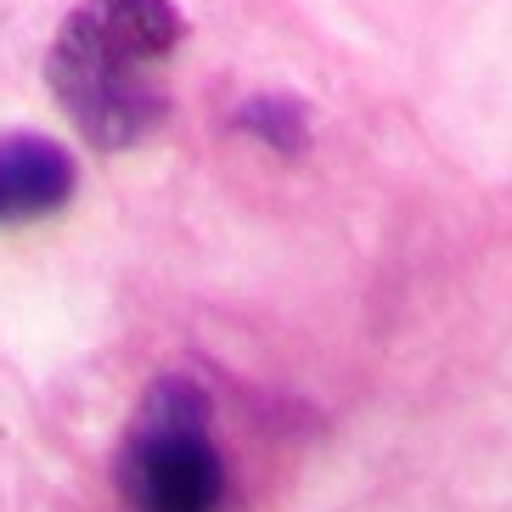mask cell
Wrapping results in <instances>:
<instances>
[{"label": "cell", "instance_id": "277c9868", "mask_svg": "<svg viewBox=\"0 0 512 512\" xmlns=\"http://www.w3.org/2000/svg\"><path fill=\"white\" fill-rule=\"evenodd\" d=\"M91 6L130 40V46L147 51V57H169V51L181 46V34H186L175 0H91Z\"/></svg>", "mask_w": 512, "mask_h": 512}, {"label": "cell", "instance_id": "6da1fadb", "mask_svg": "<svg viewBox=\"0 0 512 512\" xmlns=\"http://www.w3.org/2000/svg\"><path fill=\"white\" fill-rule=\"evenodd\" d=\"M152 62L141 46H130L96 6H79L62 23L57 46L46 57L51 91L79 124V136L102 152L136 147L152 124L164 119V91L152 79Z\"/></svg>", "mask_w": 512, "mask_h": 512}, {"label": "cell", "instance_id": "3957f363", "mask_svg": "<svg viewBox=\"0 0 512 512\" xmlns=\"http://www.w3.org/2000/svg\"><path fill=\"white\" fill-rule=\"evenodd\" d=\"M74 192V158L40 136H0V220H40Z\"/></svg>", "mask_w": 512, "mask_h": 512}, {"label": "cell", "instance_id": "5b68a950", "mask_svg": "<svg viewBox=\"0 0 512 512\" xmlns=\"http://www.w3.org/2000/svg\"><path fill=\"white\" fill-rule=\"evenodd\" d=\"M242 130H254L259 141L293 152L304 141V113L287 102V96H254V102L242 107Z\"/></svg>", "mask_w": 512, "mask_h": 512}, {"label": "cell", "instance_id": "7a4b0ae2", "mask_svg": "<svg viewBox=\"0 0 512 512\" xmlns=\"http://www.w3.org/2000/svg\"><path fill=\"white\" fill-rule=\"evenodd\" d=\"M124 501L136 512H220L226 467L209 439V400L186 377H164L147 394L119 462Z\"/></svg>", "mask_w": 512, "mask_h": 512}]
</instances>
